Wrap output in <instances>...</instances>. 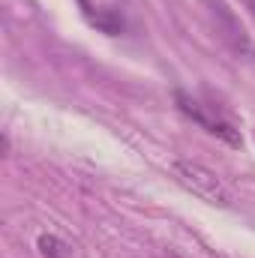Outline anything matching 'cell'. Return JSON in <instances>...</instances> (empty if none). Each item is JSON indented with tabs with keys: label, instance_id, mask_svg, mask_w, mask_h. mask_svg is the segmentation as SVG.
<instances>
[{
	"label": "cell",
	"instance_id": "6da1fadb",
	"mask_svg": "<svg viewBox=\"0 0 255 258\" xmlns=\"http://www.w3.org/2000/svg\"><path fill=\"white\" fill-rule=\"evenodd\" d=\"M201 9L210 21V30L216 33V39L237 57V60H255V45L246 33V27L240 24V18L234 15V9L225 0H201Z\"/></svg>",
	"mask_w": 255,
	"mask_h": 258
},
{
	"label": "cell",
	"instance_id": "7a4b0ae2",
	"mask_svg": "<svg viewBox=\"0 0 255 258\" xmlns=\"http://www.w3.org/2000/svg\"><path fill=\"white\" fill-rule=\"evenodd\" d=\"M171 171H174L177 183L183 189H189L192 195H198L201 201H207L213 207H231L234 204V192L228 189V183L216 171H210L207 165L192 162V159H174Z\"/></svg>",
	"mask_w": 255,
	"mask_h": 258
},
{
	"label": "cell",
	"instance_id": "3957f363",
	"mask_svg": "<svg viewBox=\"0 0 255 258\" xmlns=\"http://www.w3.org/2000/svg\"><path fill=\"white\" fill-rule=\"evenodd\" d=\"M174 102H177V111L183 114V117H189L192 123H198V126L204 129V132H210V135H216V138H222L225 144H231V147H240L243 144V138H240V129L234 126L216 105H210V102H201L198 96H192L186 90H174Z\"/></svg>",
	"mask_w": 255,
	"mask_h": 258
},
{
	"label": "cell",
	"instance_id": "277c9868",
	"mask_svg": "<svg viewBox=\"0 0 255 258\" xmlns=\"http://www.w3.org/2000/svg\"><path fill=\"white\" fill-rule=\"evenodd\" d=\"M81 9H84L87 24L96 27L99 33H105V36H120L126 30V18L114 6H90L87 0H81Z\"/></svg>",
	"mask_w": 255,
	"mask_h": 258
},
{
	"label": "cell",
	"instance_id": "5b68a950",
	"mask_svg": "<svg viewBox=\"0 0 255 258\" xmlns=\"http://www.w3.org/2000/svg\"><path fill=\"white\" fill-rule=\"evenodd\" d=\"M39 252L42 258H72V249L54 234H39Z\"/></svg>",
	"mask_w": 255,
	"mask_h": 258
},
{
	"label": "cell",
	"instance_id": "8992f818",
	"mask_svg": "<svg viewBox=\"0 0 255 258\" xmlns=\"http://www.w3.org/2000/svg\"><path fill=\"white\" fill-rule=\"evenodd\" d=\"M240 3H243V6H246V9L255 15V0H240Z\"/></svg>",
	"mask_w": 255,
	"mask_h": 258
}]
</instances>
